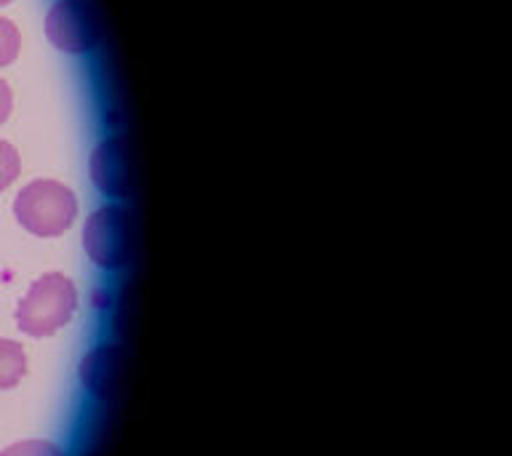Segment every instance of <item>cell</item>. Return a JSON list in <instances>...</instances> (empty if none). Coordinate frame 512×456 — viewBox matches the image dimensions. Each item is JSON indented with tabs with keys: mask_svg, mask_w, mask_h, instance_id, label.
I'll return each mask as SVG.
<instances>
[{
	"mask_svg": "<svg viewBox=\"0 0 512 456\" xmlns=\"http://www.w3.org/2000/svg\"><path fill=\"white\" fill-rule=\"evenodd\" d=\"M14 216L24 230L38 238H56L70 230L78 216V198L56 179H35L14 198Z\"/></svg>",
	"mask_w": 512,
	"mask_h": 456,
	"instance_id": "cell-1",
	"label": "cell"
},
{
	"mask_svg": "<svg viewBox=\"0 0 512 456\" xmlns=\"http://www.w3.org/2000/svg\"><path fill=\"white\" fill-rule=\"evenodd\" d=\"M75 310H78V291L72 280L64 278L62 272H48L32 283L16 307V326L22 334L43 339L67 326Z\"/></svg>",
	"mask_w": 512,
	"mask_h": 456,
	"instance_id": "cell-2",
	"label": "cell"
},
{
	"mask_svg": "<svg viewBox=\"0 0 512 456\" xmlns=\"http://www.w3.org/2000/svg\"><path fill=\"white\" fill-rule=\"evenodd\" d=\"M83 248L99 270H123L134 254V216L126 206H102L86 219Z\"/></svg>",
	"mask_w": 512,
	"mask_h": 456,
	"instance_id": "cell-3",
	"label": "cell"
},
{
	"mask_svg": "<svg viewBox=\"0 0 512 456\" xmlns=\"http://www.w3.org/2000/svg\"><path fill=\"white\" fill-rule=\"evenodd\" d=\"M46 35L64 54H86L99 43V24L86 0H56L46 14Z\"/></svg>",
	"mask_w": 512,
	"mask_h": 456,
	"instance_id": "cell-4",
	"label": "cell"
},
{
	"mask_svg": "<svg viewBox=\"0 0 512 456\" xmlns=\"http://www.w3.org/2000/svg\"><path fill=\"white\" fill-rule=\"evenodd\" d=\"M88 171L96 190L107 198H126L131 190V166H128V147L120 136H107L96 144L88 160Z\"/></svg>",
	"mask_w": 512,
	"mask_h": 456,
	"instance_id": "cell-5",
	"label": "cell"
},
{
	"mask_svg": "<svg viewBox=\"0 0 512 456\" xmlns=\"http://www.w3.org/2000/svg\"><path fill=\"white\" fill-rule=\"evenodd\" d=\"M120 376V350L115 344H102L80 363V382L94 398H107Z\"/></svg>",
	"mask_w": 512,
	"mask_h": 456,
	"instance_id": "cell-6",
	"label": "cell"
},
{
	"mask_svg": "<svg viewBox=\"0 0 512 456\" xmlns=\"http://www.w3.org/2000/svg\"><path fill=\"white\" fill-rule=\"evenodd\" d=\"M27 374V352L14 339H0V390H11Z\"/></svg>",
	"mask_w": 512,
	"mask_h": 456,
	"instance_id": "cell-7",
	"label": "cell"
},
{
	"mask_svg": "<svg viewBox=\"0 0 512 456\" xmlns=\"http://www.w3.org/2000/svg\"><path fill=\"white\" fill-rule=\"evenodd\" d=\"M19 171H22L19 152H16L14 144L0 139V192H6L19 179Z\"/></svg>",
	"mask_w": 512,
	"mask_h": 456,
	"instance_id": "cell-8",
	"label": "cell"
},
{
	"mask_svg": "<svg viewBox=\"0 0 512 456\" xmlns=\"http://www.w3.org/2000/svg\"><path fill=\"white\" fill-rule=\"evenodd\" d=\"M19 48H22V35H19V27H16L11 19L0 16V67H6L19 56Z\"/></svg>",
	"mask_w": 512,
	"mask_h": 456,
	"instance_id": "cell-9",
	"label": "cell"
},
{
	"mask_svg": "<svg viewBox=\"0 0 512 456\" xmlns=\"http://www.w3.org/2000/svg\"><path fill=\"white\" fill-rule=\"evenodd\" d=\"M0 456H64V451L51 440H16Z\"/></svg>",
	"mask_w": 512,
	"mask_h": 456,
	"instance_id": "cell-10",
	"label": "cell"
},
{
	"mask_svg": "<svg viewBox=\"0 0 512 456\" xmlns=\"http://www.w3.org/2000/svg\"><path fill=\"white\" fill-rule=\"evenodd\" d=\"M11 107H14V94H11V86L6 80L0 78V123H6L8 115H11Z\"/></svg>",
	"mask_w": 512,
	"mask_h": 456,
	"instance_id": "cell-11",
	"label": "cell"
},
{
	"mask_svg": "<svg viewBox=\"0 0 512 456\" xmlns=\"http://www.w3.org/2000/svg\"><path fill=\"white\" fill-rule=\"evenodd\" d=\"M8 3H14V0H0V6H8Z\"/></svg>",
	"mask_w": 512,
	"mask_h": 456,
	"instance_id": "cell-12",
	"label": "cell"
}]
</instances>
